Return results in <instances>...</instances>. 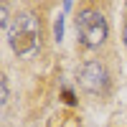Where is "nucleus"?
Instances as JSON below:
<instances>
[{
  "instance_id": "nucleus-1",
  "label": "nucleus",
  "mask_w": 127,
  "mask_h": 127,
  "mask_svg": "<svg viewBox=\"0 0 127 127\" xmlns=\"http://www.w3.org/2000/svg\"><path fill=\"white\" fill-rule=\"evenodd\" d=\"M5 36H8L13 54L20 59H28L41 46V23L33 13H18V15H13L10 26L5 28Z\"/></svg>"
},
{
  "instance_id": "nucleus-6",
  "label": "nucleus",
  "mask_w": 127,
  "mask_h": 127,
  "mask_svg": "<svg viewBox=\"0 0 127 127\" xmlns=\"http://www.w3.org/2000/svg\"><path fill=\"white\" fill-rule=\"evenodd\" d=\"M125 43H127V26H125Z\"/></svg>"
},
{
  "instance_id": "nucleus-4",
  "label": "nucleus",
  "mask_w": 127,
  "mask_h": 127,
  "mask_svg": "<svg viewBox=\"0 0 127 127\" xmlns=\"http://www.w3.org/2000/svg\"><path fill=\"white\" fill-rule=\"evenodd\" d=\"M0 89H3V104H8V84H5V79L0 81Z\"/></svg>"
},
{
  "instance_id": "nucleus-3",
  "label": "nucleus",
  "mask_w": 127,
  "mask_h": 127,
  "mask_svg": "<svg viewBox=\"0 0 127 127\" xmlns=\"http://www.w3.org/2000/svg\"><path fill=\"white\" fill-rule=\"evenodd\" d=\"M79 81L81 87L92 92V94H99L107 89V69L102 66L99 61H89L81 66V74H79Z\"/></svg>"
},
{
  "instance_id": "nucleus-2",
  "label": "nucleus",
  "mask_w": 127,
  "mask_h": 127,
  "mask_svg": "<svg viewBox=\"0 0 127 127\" xmlns=\"http://www.w3.org/2000/svg\"><path fill=\"white\" fill-rule=\"evenodd\" d=\"M76 33L81 38L84 46L89 48H97L104 43V38H107V20L99 10H81L79 18H76Z\"/></svg>"
},
{
  "instance_id": "nucleus-5",
  "label": "nucleus",
  "mask_w": 127,
  "mask_h": 127,
  "mask_svg": "<svg viewBox=\"0 0 127 127\" xmlns=\"http://www.w3.org/2000/svg\"><path fill=\"white\" fill-rule=\"evenodd\" d=\"M64 97H66V102H69V104H71V102H74V94H71V92H69V89H66V92H64Z\"/></svg>"
}]
</instances>
